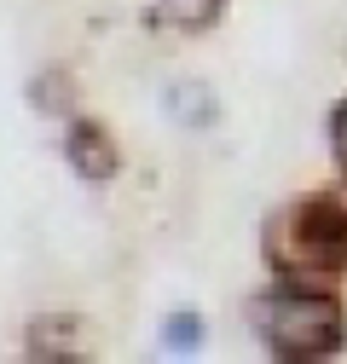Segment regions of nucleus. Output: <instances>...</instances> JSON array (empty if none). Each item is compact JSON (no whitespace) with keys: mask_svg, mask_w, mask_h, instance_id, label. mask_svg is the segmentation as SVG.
Wrapping results in <instances>:
<instances>
[{"mask_svg":"<svg viewBox=\"0 0 347 364\" xmlns=\"http://www.w3.org/2000/svg\"><path fill=\"white\" fill-rule=\"evenodd\" d=\"M29 99H35V110H47V116H75V81L64 70H47V75H35Z\"/></svg>","mask_w":347,"mask_h":364,"instance_id":"6e6552de","label":"nucleus"},{"mask_svg":"<svg viewBox=\"0 0 347 364\" xmlns=\"http://www.w3.org/2000/svg\"><path fill=\"white\" fill-rule=\"evenodd\" d=\"M249 324L284 364H319L347 347V306L313 278H278V289L249 306Z\"/></svg>","mask_w":347,"mask_h":364,"instance_id":"f257e3e1","label":"nucleus"},{"mask_svg":"<svg viewBox=\"0 0 347 364\" xmlns=\"http://www.w3.org/2000/svg\"><path fill=\"white\" fill-rule=\"evenodd\" d=\"M29 358H47V364H87L93 347H87V324L75 312H53V318H35L29 324Z\"/></svg>","mask_w":347,"mask_h":364,"instance_id":"20e7f679","label":"nucleus"},{"mask_svg":"<svg viewBox=\"0 0 347 364\" xmlns=\"http://www.w3.org/2000/svg\"><path fill=\"white\" fill-rule=\"evenodd\" d=\"M267 266L278 278H341L347 272V197L313 191L267 220Z\"/></svg>","mask_w":347,"mask_h":364,"instance_id":"f03ea898","label":"nucleus"},{"mask_svg":"<svg viewBox=\"0 0 347 364\" xmlns=\"http://www.w3.org/2000/svg\"><path fill=\"white\" fill-rule=\"evenodd\" d=\"M220 6H226V0H156V23H168V29H208L214 18H220Z\"/></svg>","mask_w":347,"mask_h":364,"instance_id":"0eeeda50","label":"nucleus"},{"mask_svg":"<svg viewBox=\"0 0 347 364\" xmlns=\"http://www.w3.org/2000/svg\"><path fill=\"white\" fill-rule=\"evenodd\" d=\"M203 341H208L203 312H168V318H162V336H156L162 358H197V353H203Z\"/></svg>","mask_w":347,"mask_h":364,"instance_id":"423d86ee","label":"nucleus"},{"mask_svg":"<svg viewBox=\"0 0 347 364\" xmlns=\"http://www.w3.org/2000/svg\"><path fill=\"white\" fill-rule=\"evenodd\" d=\"M162 110L180 122V127H214L220 122V99H214V87L203 81V75H180V81H168L162 87Z\"/></svg>","mask_w":347,"mask_h":364,"instance_id":"39448f33","label":"nucleus"},{"mask_svg":"<svg viewBox=\"0 0 347 364\" xmlns=\"http://www.w3.org/2000/svg\"><path fill=\"white\" fill-rule=\"evenodd\" d=\"M330 151H336V168H341V179H347V99H341L336 116H330Z\"/></svg>","mask_w":347,"mask_h":364,"instance_id":"1a4fd4ad","label":"nucleus"},{"mask_svg":"<svg viewBox=\"0 0 347 364\" xmlns=\"http://www.w3.org/2000/svg\"><path fill=\"white\" fill-rule=\"evenodd\" d=\"M64 162L87 179V186H105V179L122 173V151H116V139H110V127L93 122V116H75V122H70V133H64Z\"/></svg>","mask_w":347,"mask_h":364,"instance_id":"7ed1b4c3","label":"nucleus"}]
</instances>
